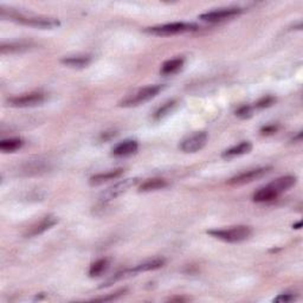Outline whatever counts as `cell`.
Masks as SVG:
<instances>
[{"label":"cell","mask_w":303,"mask_h":303,"mask_svg":"<svg viewBox=\"0 0 303 303\" xmlns=\"http://www.w3.org/2000/svg\"><path fill=\"white\" fill-rule=\"evenodd\" d=\"M3 18H9L12 22L23 24V25L36 27V29L51 30L61 25V22L56 18H49V17H38V16H26L19 13L15 10H4L2 9Z\"/></svg>","instance_id":"obj_1"},{"label":"cell","mask_w":303,"mask_h":303,"mask_svg":"<svg viewBox=\"0 0 303 303\" xmlns=\"http://www.w3.org/2000/svg\"><path fill=\"white\" fill-rule=\"evenodd\" d=\"M209 235H211L215 238L222 239L227 243H239L246 240L252 233L251 227L245 225L232 226L230 229H216L208 231Z\"/></svg>","instance_id":"obj_2"},{"label":"cell","mask_w":303,"mask_h":303,"mask_svg":"<svg viewBox=\"0 0 303 303\" xmlns=\"http://www.w3.org/2000/svg\"><path fill=\"white\" fill-rule=\"evenodd\" d=\"M164 87L161 84H154V85H147V87L141 88L139 90L133 92L122 99L120 102V107L123 108H130V107H136L142 105V103L149 101V99L154 98L159 92L163 90Z\"/></svg>","instance_id":"obj_3"},{"label":"cell","mask_w":303,"mask_h":303,"mask_svg":"<svg viewBox=\"0 0 303 303\" xmlns=\"http://www.w3.org/2000/svg\"><path fill=\"white\" fill-rule=\"evenodd\" d=\"M195 30H198V25H195L193 23L179 22L147 27V29H144V32L153 34V36H173V34L192 32V31Z\"/></svg>","instance_id":"obj_4"},{"label":"cell","mask_w":303,"mask_h":303,"mask_svg":"<svg viewBox=\"0 0 303 303\" xmlns=\"http://www.w3.org/2000/svg\"><path fill=\"white\" fill-rule=\"evenodd\" d=\"M137 182H139V178H128L125 179V180H121L119 182H116L115 185L110 186L109 188H107L105 192H102L101 194V201L102 203H107L112 199H115L122 195L126 192H128L130 188L134 187Z\"/></svg>","instance_id":"obj_5"},{"label":"cell","mask_w":303,"mask_h":303,"mask_svg":"<svg viewBox=\"0 0 303 303\" xmlns=\"http://www.w3.org/2000/svg\"><path fill=\"white\" fill-rule=\"evenodd\" d=\"M209 140V135L206 132H197L193 133L184 139L179 144V148L184 153H195L205 147Z\"/></svg>","instance_id":"obj_6"},{"label":"cell","mask_w":303,"mask_h":303,"mask_svg":"<svg viewBox=\"0 0 303 303\" xmlns=\"http://www.w3.org/2000/svg\"><path fill=\"white\" fill-rule=\"evenodd\" d=\"M242 12L243 10L240 8H225V9H219V10H215V11L203 13L199 18L208 23H219V22H224V20L235 18V17L239 16Z\"/></svg>","instance_id":"obj_7"},{"label":"cell","mask_w":303,"mask_h":303,"mask_svg":"<svg viewBox=\"0 0 303 303\" xmlns=\"http://www.w3.org/2000/svg\"><path fill=\"white\" fill-rule=\"evenodd\" d=\"M270 171H271V167H258V168H255V170L243 172V173L237 174L236 177L230 179L229 185L240 186V185L250 184V182L263 178L264 175H267Z\"/></svg>","instance_id":"obj_8"},{"label":"cell","mask_w":303,"mask_h":303,"mask_svg":"<svg viewBox=\"0 0 303 303\" xmlns=\"http://www.w3.org/2000/svg\"><path fill=\"white\" fill-rule=\"evenodd\" d=\"M45 101V94L39 91L30 92L22 96H16V97L9 98V105L17 108H26V107L39 106Z\"/></svg>","instance_id":"obj_9"},{"label":"cell","mask_w":303,"mask_h":303,"mask_svg":"<svg viewBox=\"0 0 303 303\" xmlns=\"http://www.w3.org/2000/svg\"><path fill=\"white\" fill-rule=\"evenodd\" d=\"M137 149H139V143H137L136 140H125L113 148L112 154L118 158L129 157L135 154Z\"/></svg>","instance_id":"obj_10"},{"label":"cell","mask_w":303,"mask_h":303,"mask_svg":"<svg viewBox=\"0 0 303 303\" xmlns=\"http://www.w3.org/2000/svg\"><path fill=\"white\" fill-rule=\"evenodd\" d=\"M57 223H58L57 217H55V216L44 217V218L40 220L37 225L31 227V230L26 233V236L27 237H36V236L42 235V233H44L45 231H47V230H50L51 227L56 225Z\"/></svg>","instance_id":"obj_11"},{"label":"cell","mask_w":303,"mask_h":303,"mask_svg":"<svg viewBox=\"0 0 303 303\" xmlns=\"http://www.w3.org/2000/svg\"><path fill=\"white\" fill-rule=\"evenodd\" d=\"M165 265L164 258H154V260L146 261L143 263H140L135 265V267L129 269V274H139V273H146V271H154L160 269Z\"/></svg>","instance_id":"obj_12"},{"label":"cell","mask_w":303,"mask_h":303,"mask_svg":"<svg viewBox=\"0 0 303 303\" xmlns=\"http://www.w3.org/2000/svg\"><path fill=\"white\" fill-rule=\"evenodd\" d=\"M122 174H123L122 168L108 171V172H105V173L95 174V175H92L90 179H89V184H90L91 186H99V185L105 184V182H107V181L115 180V179L121 177Z\"/></svg>","instance_id":"obj_13"},{"label":"cell","mask_w":303,"mask_h":303,"mask_svg":"<svg viewBox=\"0 0 303 303\" xmlns=\"http://www.w3.org/2000/svg\"><path fill=\"white\" fill-rule=\"evenodd\" d=\"M251 149H252V144H251L250 141H243V142L237 144V146H233L229 148V149H226L225 152H223L222 157L224 159H232V158L250 153Z\"/></svg>","instance_id":"obj_14"},{"label":"cell","mask_w":303,"mask_h":303,"mask_svg":"<svg viewBox=\"0 0 303 303\" xmlns=\"http://www.w3.org/2000/svg\"><path fill=\"white\" fill-rule=\"evenodd\" d=\"M296 177H292V175H285V177H281L274 180L273 182H270L269 186L271 188H274L275 191L277 192L278 194H282L283 192L288 191L289 188H291L292 186L296 184Z\"/></svg>","instance_id":"obj_15"},{"label":"cell","mask_w":303,"mask_h":303,"mask_svg":"<svg viewBox=\"0 0 303 303\" xmlns=\"http://www.w3.org/2000/svg\"><path fill=\"white\" fill-rule=\"evenodd\" d=\"M62 64L67 65V67L70 68H85L90 64L91 62V57L88 56V55H78V56H69V57H64L61 60Z\"/></svg>","instance_id":"obj_16"},{"label":"cell","mask_w":303,"mask_h":303,"mask_svg":"<svg viewBox=\"0 0 303 303\" xmlns=\"http://www.w3.org/2000/svg\"><path fill=\"white\" fill-rule=\"evenodd\" d=\"M184 63H185V60L181 57L173 58V60H168L165 62L163 65H161L160 72L165 76L177 74V72L180 71L181 68L184 67Z\"/></svg>","instance_id":"obj_17"},{"label":"cell","mask_w":303,"mask_h":303,"mask_svg":"<svg viewBox=\"0 0 303 303\" xmlns=\"http://www.w3.org/2000/svg\"><path fill=\"white\" fill-rule=\"evenodd\" d=\"M278 194L274 188H271L269 185H267L265 187L258 189L256 193L254 194V201L255 203H268L273 201L278 197Z\"/></svg>","instance_id":"obj_18"},{"label":"cell","mask_w":303,"mask_h":303,"mask_svg":"<svg viewBox=\"0 0 303 303\" xmlns=\"http://www.w3.org/2000/svg\"><path fill=\"white\" fill-rule=\"evenodd\" d=\"M168 182L167 180L161 178H153V179H148L144 182H142V185L140 186L139 191L140 192H152V191H158V189H163L165 187H167Z\"/></svg>","instance_id":"obj_19"},{"label":"cell","mask_w":303,"mask_h":303,"mask_svg":"<svg viewBox=\"0 0 303 303\" xmlns=\"http://www.w3.org/2000/svg\"><path fill=\"white\" fill-rule=\"evenodd\" d=\"M24 141L20 137H12L0 141V150L3 153H13V152L20 149L23 147Z\"/></svg>","instance_id":"obj_20"},{"label":"cell","mask_w":303,"mask_h":303,"mask_svg":"<svg viewBox=\"0 0 303 303\" xmlns=\"http://www.w3.org/2000/svg\"><path fill=\"white\" fill-rule=\"evenodd\" d=\"M109 268V260L107 258H101V260L96 261L95 263L90 265L89 269V276L90 277H98L101 276L103 273H106Z\"/></svg>","instance_id":"obj_21"},{"label":"cell","mask_w":303,"mask_h":303,"mask_svg":"<svg viewBox=\"0 0 303 303\" xmlns=\"http://www.w3.org/2000/svg\"><path fill=\"white\" fill-rule=\"evenodd\" d=\"M175 106H177V101H175V99L166 102L157 110L156 114H154V119H156L157 121H159V120L166 118L168 114H171L172 110L175 108Z\"/></svg>","instance_id":"obj_22"},{"label":"cell","mask_w":303,"mask_h":303,"mask_svg":"<svg viewBox=\"0 0 303 303\" xmlns=\"http://www.w3.org/2000/svg\"><path fill=\"white\" fill-rule=\"evenodd\" d=\"M29 44L25 43H10V44H3L0 46V50H2L3 54L6 53H19V51L23 50H27L29 49Z\"/></svg>","instance_id":"obj_23"},{"label":"cell","mask_w":303,"mask_h":303,"mask_svg":"<svg viewBox=\"0 0 303 303\" xmlns=\"http://www.w3.org/2000/svg\"><path fill=\"white\" fill-rule=\"evenodd\" d=\"M275 102H276V98H275L274 96H264V97L258 99L255 107H256L257 109L269 108V107L275 105Z\"/></svg>","instance_id":"obj_24"},{"label":"cell","mask_w":303,"mask_h":303,"mask_svg":"<svg viewBox=\"0 0 303 303\" xmlns=\"http://www.w3.org/2000/svg\"><path fill=\"white\" fill-rule=\"evenodd\" d=\"M254 114V107L244 105L236 110V115L240 119H249Z\"/></svg>","instance_id":"obj_25"},{"label":"cell","mask_w":303,"mask_h":303,"mask_svg":"<svg viewBox=\"0 0 303 303\" xmlns=\"http://www.w3.org/2000/svg\"><path fill=\"white\" fill-rule=\"evenodd\" d=\"M125 292H127V289H121V290L114 292V294H110L108 296H103V297H97L95 298L94 301H101V302H107V301H113V299L119 298L120 296L125 295Z\"/></svg>","instance_id":"obj_26"},{"label":"cell","mask_w":303,"mask_h":303,"mask_svg":"<svg viewBox=\"0 0 303 303\" xmlns=\"http://www.w3.org/2000/svg\"><path fill=\"white\" fill-rule=\"evenodd\" d=\"M296 299V296L290 294V292H285V294H281L278 295L276 298L274 299L275 302H282V303H287V302H291V301H295Z\"/></svg>","instance_id":"obj_27"},{"label":"cell","mask_w":303,"mask_h":303,"mask_svg":"<svg viewBox=\"0 0 303 303\" xmlns=\"http://www.w3.org/2000/svg\"><path fill=\"white\" fill-rule=\"evenodd\" d=\"M277 129H278V127H277V126H275V125H269V126L263 127V128L261 129V133L263 134V135H271V134L276 133V132H277Z\"/></svg>","instance_id":"obj_28"},{"label":"cell","mask_w":303,"mask_h":303,"mask_svg":"<svg viewBox=\"0 0 303 303\" xmlns=\"http://www.w3.org/2000/svg\"><path fill=\"white\" fill-rule=\"evenodd\" d=\"M116 135V133L115 132H112V133H105V134H102V140H108V139H110V137H113V136H115Z\"/></svg>","instance_id":"obj_29"},{"label":"cell","mask_w":303,"mask_h":303,"mask_svg":"<svg viewBox=\"0 0 303 303\" xmlns=\"http://www.w3.org/2000/svg\"><path fill=\"white\" fill-rule=\"evenodd\" d=\"M171 301H186L185 298H182V297H175V298H171Z\"/></svg>","instance_id":"obj_30"},{"label":"cell","mask_w":303,"mask_h":303,"mask_svg":"<svg viewBox=\"0 0 303 303\" xmlns=\"http://www.w3.org/2000/svg\"><path fill=\"white\" fill-rule=\"evenodd\" d=\"M301 226H302V222H298V223H296L295 225H294V227L295 229H301Z\"/></svg>","instance_id":"obj_31"}]
</instances>
